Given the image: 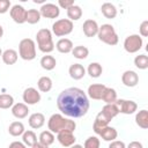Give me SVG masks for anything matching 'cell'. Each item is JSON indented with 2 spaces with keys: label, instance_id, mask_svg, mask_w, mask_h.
<instances>
[{
  "label": "cell",
  "instance_id": "1",
  "mask_svg": "<svg viewBox=\"0 0 148 148\" xmlns=\"http://www.w3.org/2000/svg\"><path fill=\"white\" fill-rule=\"evenodd\" d=\"M58 109L67 117L81 118L89 110V99L87 94L76 87L62 90L57 98Z\"/></svg>",
  "mask_w": 148,
  "mask_h": 148
},
{
  "label": "cell",
  "instance_id": "2",
  "mask_svg": "<svg viewBox=\"0 0 148 148\" xmlns=\"http://www.w3.org/2000/svg\"><path fill=\"white\" fill-rule=\"evenodd\" d=\"M47 127H49V131L52 132L53 134H58L62 131L74 132L75 128H76V123L72 119L65 118L60 113H53L49 118Z\"/></svg>",
  "mask_w": 148,
  "mask_h": 148
},
{
  "label": "cell",
  "instance_id": "3",
  "mask_svg": "<svg viewBox=\"0 0 148 148\" xmlns=\"http://www.w3.org/2000/svg\"><path fill=\"white\" fill-rule=\"evenodd\" d=\"M36 42H37V46L38 50L43 53H51L54 50V43H53V38H52V31L43 28L39 29L36 34Z\"/></svg>",
  "mask_w": 148,
  "mask_h": 148
},
{
  "label": "cell",
  "instance_id": "4",
  "mask_svg": "<svg viewBox=\"0 0 148 148\" xmlns=\"http://www.w3.org/2000/svg\"><path fill=\"white\" fill-rule=\"evenodd\" d=\"M97 37L101 42L108 44V45H117L118 42H119V37L113 28V25L109 24V23H105V24H102L99 28H98V32H97Z\"/></svg>",
  "mask_w": 148,
  "mask_h": 148
},
{
  "label": "cell",
  "instance_id": "5",
  "mask_svg": "<svg viewBox=\"0 0 148 148\" xmlns=\"http://www.w3.org/2000/svg\"><path fill=\"white\" fill-rule=\"evenodd\" d=\"M18 56L25 61L34 60L36 58V43L31 38H23L18 43Z\"/></svg>",
  "mask_w": 148,
  "mask_h": 148
},
{
  "label": "cell",
  "instance_id": "6",
  "mask_svg": "<svg viewBox=\"0 0 148 148\" xmlns=\"http://www.w3.org/2000/svg\"><path fill=\"white\" fill-rule=\"evenodd\" d=\"M73 28L74 24L72 21H69L68 18H60L52 24V34L57 37L67 36L73 31Z\"/></svg>",
  "mask_w": 148,
  "mask_h": 148
},
{
  "label": "cell",
  "instance_id": "7",
  "mask_svg": "<svg viewBox=\"0 0 148 148\" xmlns=\"http://www.w3.org/2000/svg\"><path fill=\"white\" fill-rule=\"evenodd\" d=\"M143 40L138 34L130 35L124 40V50L128 53H136L142 49Z\"/></svg>",
  "mask_w": 148,
  "mask_h": 148
},
{
  "label": "cell",
  "instance_id": "8",
  "mask_svg": "<svg viewBox=\"0 0 148 148\" xmlns=\"http://www.w3.org/2000/svg\"><path fill=\"white\" fill-rule=\"evenodd\" d=\"M114 104L118 106L119 113L124 114H133L138 110V104L132 99H123L119 98L114 102Z\"/></svg>",
  "mask_w": 148,
  "mask_h": 148
},
{
  "label": "cell",
  "instance_id": "9",
  "mask_svg": "<svg viewBox=\"0 0 148 148\" xmlns=\"http://www.w3.org/2000/svg\"><path fill=\"white\" fill-rule=\"evenodd\" d=\"M22 98H23L24 104H27V105H35V104L40 102V92L36 88L29 87V88L24 89V91L22 94Z\"/></svg>",
  "mask_w": 148,
  "mask_h": 148
},
{
  "label": "cell",
  "instance_id": "10",
  "mask_svg": "<svg viewBox=\"0 0 148 148\" xmlns=\"http://www.w3.org/2000/svg\"><path fill=\"white\" fill-rule=\"evenodd\" d=\"M39 13H40V16L45 18H57L60 14V8L56 3L45 2L44 5H42Z\"/></svg>",
  "mask_w": 148,
  "mask_h": 148
},
{
  "label": "cell",
  "instance_id": "11",
  "mask_svg": "<svg viewBox=\"0 0 148 148\" xmlns=\"http://www.w3.org/2000/svg\"><path fill=\"white\" fill-rule=\"evenodd\" d=\"M9 14L12 20L17 24L25 23V16H27V9L21 5H14L9 9Z\"/></svg>",
  "mask_w": 148,
  "mask_h": 148
},
{
  "label": "cell",
  "instance_id": "12",
  "mask_svg": "<svg viewBox=\"0 0 148 148\" xmlns=\"http://www.w3.org/2000/svg\"><path fill=\"white\" fill-rule=\"evenodd\" d=\"M121 82L125 87L133 88L139 83V75L135 71H131V69L125 71L121 74Z\"/></svg>",
  "mask_w": 148,
  "mask_h": 148
},
{
  "label": "cell",
  "instance_id": "13",
  "mask_svg": "<svg viewBox=\"0 0 148 148\" xmlns=\"http://www.w3.org/2000/svg\"><path fill=\"white\" fill-rule=\"evenodd\" d=\"M57 140L58 142L65 147V148H68L71 146H73L76 141V138L74 135V132H69V131H62L60 133L57 134Z\"/></svg>",
  "mask_w": 148,
  "mask_h": 148
},
{
  "label": "cell",
  "instance_id": "14",
  "mask_svg": "<svg viewBox=\"0 0 148 148\" xmlns=\"http://www.w3.org/2000/svg\"><path fill=\"white\" fill-rule=\"evenodd\" d=\"M105 88H106V86L103 83H92L88 87L87 96H89L90 98H92L95 101H99L102 98V95H103V91Z\"/></svg>",
  "mask_w": 148,
  "mask_h": 148
},
{
  "label": "cell",
  "instance_id": "15",
  "mask_svg": "<svg viewBox=\"0 0 148 148\" xmlns=\"http://www.w3.org/2000/svg\"><path fill=\"white\" fill-rule=\"evenodd\" d=\"M110 121H111V119H109L104 113H102V112L99 111V112L97 113L95 120H94V124H92V130H94V132L98 135L99 132H101L104 127H106Z\"/></svg>",
  "mask_w": 148,
  "mask_h": 148
},
{
  "label": "cell",
  "instance_id": "16",
  "mask_svg": "<svg viewBox=\"0 0 148 148\" xmlns=\"http://www.w3.org/2000/svg\"><path fill=\"white\" fill-rule=\"evenodd\" d=\"M98 28H99V25L97 24V22L95 20H91V18L86 20L83 22V25H82L83 34L87 37H95V36H97Z\"/></svg>",
  "mask_w": 148,
  "mask_h": 148
},
{
  "label": "cell",
  "instance_id": "17",
  "mask_svg": "<svg viewBox=\"0 0 148 148\" xmlns=\"http://www.w3.org/2000/svg\"><path fill=\"white\" fill-rule=\"evenodd\" d=\"M10 109H12V114L17 119H23L29 114V108L24 103H14V105Z\"/></svg>",
  "mask_w": 148,
  "mask_h": 148
},
{
  "label": "cell",
  "instance_id": "18",
  "mask_svg": "<svg viewBox=\"0 0 148 148\" xmlns=\"http://www.w3.org/2000/svg\"><path fill=\"white\" fill-rule=\"evenodd\" d=\"M28 123H29V126L31 128L38 130V128L44 126V124H45V116L43 113H40V112H35V113L29 116Z\"/></svg>",
  "mask_w": 148,
  "mask_h": 148
},
{
  "label": "cell",
  "instance_id": "19",
  "mask_svg": "<svg viewBox=\"0 0 148 148\" xmlns=\"http://www.w3.org/2000/svg\"><path fill=\"white\" fill-rule=\"evenodd\" d=\"M68 74L73 80H81L86 75V68L81 64H72L68 68Z\"/></svg>",
  "mask_w": 148,
  "mask_h": 148
},
{
  "label": "cell",
  "instance_id": "20",
  "mask_svg": "<svg viewBox=\"0 0 148 148\" xmlns=\"http://www.w3.org/2000/svg\"><path fill=\"white\" fill-rule=\"evenodd\" d=\"M56 49L58 50V52H60V53H69V52H72V50H73V47H74V45H73V42L71 40V39H68V38H60L57 43H56Z\"/></svg>",
  "mask_w": 148,
  "mask_h": 148
},
{
  "label": "cell",
  "instance_id": "21",
  "mask_svg": "<svg viewBox=\"0 0 148 148\" xmlns=\"http://www.w3.org/2000/svg\"><path fill=\"white\" fill-rule=\"evenodd\" d=\"M98 135H99L104 141L111 142V141H113V140L117 139V136H118V132H117V130H116L114 127L108 125L106 127H104V128L99 132Z\"/></svg>",
  "mask_w": 148,
  "mask_h": 148
},
{
  "label": "cell",
  "instance_id": "22",
  "mask_svg": "<svg viewBox=\"0 0 148 148\" xmlns=\"http://www.w3.org/2000/svg\"><path fill=\"white\" fill-rule=\"evenodd\" d=\"M1 58L6 65H14L18 59V53L13 49H7V50L2 51Z\"/></svg>",
  "mask_w": 148,
  "mask_h": 148
},
{
  "label": "cell",
  "instance_id": "23",
  "mask_svg": "<svg viewBox=\"0 0 148 148\" xmlns=\"http://www.w3.org/2000/svg\"><path fill=\"white\" fill-rule=\"evenodd\" d=\"M135 124L142 130H147L148 128V111L146 109H142V110L136 112V114H135Z\"/></svg>",
  "mask_w": 148,
  "mask_h": 148
},
{
  "label": "cell",
  "instance_id": "24",
  "mask_svg": "<svg viewBox=\"0 0 148 148\" xmlns=\"http://www.w3.org/2000/svg\"><path fill=\"white\" fill-rule=\"evenodd\" d=\"M101 12L106 18H110V20H112L117 16V8L111 2H104L101 6Z\"/></svg>",
  "mask_w": 148,
  "mask_h": 148
},
{
  "label": "cell",
  "instance_id": "25",
  "mask_svg": "<svg viewBox=\"0 0 148 148\" xmlns=\"http://www.w3.org/2000/svg\"><path fill=\"white\" fill-rule=\"evenodd\" d=\"M39 65L45 71H52L56 68V65H57V60L54 57L50 56V54H46V56H43L40 58V61H39Z\"/></svg>",
  "mask_w": 148,
  "mask_h": 148
},
{
  "label": "cell",
  "instance_id": "26",
  "mask_svg": "<svg viewBox=\"0 0 148 148\" xmlns=\"http://www.w3.org/2000/svg\"><path fill=\"white\" fill-rule=\"evenodd\" d=\"M86 72L89 74L90 77H94V79H97L102 75L103 73V67L99 62H90L88 65V68L86 69Z\"/></svg>",
  "mask_w": 148,
  "mask_h": 148
},
{
  "label": "cell",
  "instance_id": "27",
  "mask_svg": "<svg viewBox=\"0 0 148 148\" xmlns=\"http://www.w3.org/2000/svg\"><path fill=\"white\" fill-rule=\"evenodd\" d=\"M103 102H105V104H112L114 103L118 97H117V91L113 89V88H109L106 87L103 91V95H102V98H101Z\"/></svg>",
  "mask_w": 148,
  "mask_h": 148
},
{
  "label": "cell",
  "instance_id": "28",
  "mask_svg": "<svg viewBox=\"0 0 148 148\" xmlns=\"http://www.w3.org/2000/svg\"><path fill=\"white\" fill-rule=\"evenodd\" d=\"M24 125L22 121H13L8 126V133L12 136H20L24 133Z\"/></svg>",
  "mask_w": 148,
  "mask_h": 148
},
{
  "label": "cell",
  "instance_id": "29",
  "mask_svg": "<svg viewBox=\"0 0 148 148\" xmlns=\"http://www.w3.org/2000/svg\"><path fill=\"white\" fill-rule=\"evenodd\" d=\"M66 10H67V17L72 22L73 21H77V20H80L82 17V8L80 6H77V5H75V3L72 7H69L68 9H66Z\"/></svg>",
  "mask_w": 148,
  "mask_h": 148
},
{
  "label": "cell",
  "instance_id": "30",
  "mask_svg": "<svg viewBox=\"0 0 148 148\" xmlns=\"http://www.w3.org/2000/svg\"><path fill=\"white\" fill-rule=\"evenodd\" d=\"M52 84H53L52 83V80L49 76H42L37 81L38 90L42 91V92H49L52 89Z\"/></svg>",
  "mask_w": 148,
  "mask_h": 148
},
{
  "label": "cell",
  "instance_id": "31",
  "mask_svg": "<svg viewBox=\"0 0 148 148\" xmlns=\"http://www.w3.org/2000/svg\"><path fill=\"white\" fill-rule=\"evenodd\" d=\"M101 112L102 113H104L109 119H113L116 116H118L119 114V110H118V106L114 104V103H112V104H105L103 108H102V110H101Z\"/></svg>",
  "mask_w": 148,
  "mask_h": 148
},
{
  "label": "cell",
  "instance_id": "32",
  "mask_svg": "<svg viewBox=\"0 0 148 148\" xmlns=\"http://www.w3.org/2000/svg\"><path fill=\"white\" fill-rule=\"evenodd\" d=\"M72 54L74 56V58H76L79 60H83V59H87L88 58L89 50H88V47H86L83 45H77V46H74L73 47Z\"/></svg>",
  "mask_w": 148,
  "mask_h": 148
},
{
  "label": "cell",
  "instance_id": "33",
  "mask_svg": "<svg viewBox=\"0 0 148 148\" xmlns=\"http://www.w3.org/2000/svg\"><path fill=\"white\" fill-rule=\"evenodd\" d=\"M56 140V136L52 132L50 131H43L40 134H39V138H38V142H40L42 145L44 146H51Z\"/></svg>",
  "mask_w": 148,
  "mask_h": 148
},
{
  "label": "cell",
  "instance_id": "34",
  "mask_svg": "<svg viewBox=\"0 0 148 148\" xmlns=\"http://www.w3.org/2000/svg\"><path fill=\"white\" fill-rule=\"evenodd\" d=\"M40 13L38 9L31 8L27 10V16H25V22H28L29 24H36L40 21Z\"/></svg>",
  "mask_w": 148,
  "mask_h": 148
},
{
  "label": "cell",
  "instance_id": "35",
  "mask_svg": "<svg viewBox=\"0 0 148 148\" xmlns=\"http://www.w3.org/2000/svg\"><path fill=\"white\" fill-rule=\"evenodd\" d=\"M22 142L28 147H32L37 142V135L34 131H24L22 134Z\"/></svg>",
  "mask_w": 148,
  "mask_h": 148
},
{
  "label": "cell",
  "instance_id": "36",
  "mask_svg": "<svg viewBox=\"0 0 148 148\" xmlns=\"http://www.w3.org/2000/svg\"><path fill=\"white\" fill-rule=\"evenodd\" d=\"M14 105V97L9 94H1L0 95V109H9Z\"/></svg>",
  "mask_w": 148,
  "mask_h": 148
},
{
  "label": "cell",
  "instance_id": "37",
  "mask_svg": "<svg viewBox=\"0 0 148 148\" xmlns=\"http://www.w3.org/2000/svg\"><path fill=\"white\" fill-rule=\"evenodd\" d=\"M134 65L139 69H147L148 68V57L146 54H139L134 58Z\"/></svg>",
  "mask_w": 148,
  "mask_h": 148
},
{
  "label": "cell",
  "instance_id": "38",
  "mask_svg": "<svg viewBox=\"0 0 148 148\" xmlns=\"http://www.w3.org/2000/svg\"><path fill=\"white\" fill-rule=\"evenodd\" d=\"M101 147V141L96 135H91L88 139H86L83 143V148H99Z\"/></svg>",
  "mask_w": 148,
  "mask_h": 148
},
{
  "label": "cell",
  "instance_id": "39",
  "mask_svg": "<svg viewBox=\"0 0 148 148\" xmlns=\"http://www.w3.org/2000/svg\"><path fill=\"white\" fill-rule=\"evenodd\" d=\"M139 36L140 37H147L148 36V21L147 20H145V21H142V23L140 24V27H139Z\"/></svg>",
  "mask_w": 148,
  "mask_h": 148
},
{
  "label": "cell",
  "instance_id": "40",
  "mask_svg": "<svg viewBox=\"0 0 148 148\" xmlns=\"http://www.w3.org/2000/svg\"><path fill=\"white\" fill-rule=\"evenodd\" d=\"M10 8V1L9 0H0V14H5Z\"/></svg>",
  "mask_w": 148,
  "mask_h": 148
},
{
  "label": "cell",
  "instance_id": "41",
  "mask_svg": "<svg viewBox=\"0 0 148 148\" xmlns=\"http://www.w3.org/2000/svg\"><path fill=\"white\" fill-rule=\"evenodd\" d=\"M73 5H74L73 0H59L58 1V7L59 8H64V9H68Z\"/></svg>",
  "mask_w": 148,
  "mask_h": 148
},
{
  "label": "cell",
  "instance_id": "42",
  "mask_svg": "<svg viewBox=\"0 0 148 148\" xmlns=\"http://www.w3.org/2000/svg\"><path fill=\"white\" fill-rule=\"evenodd\" d=\"M108 148H126V145L121 140H113V141H111L109 143Z\"/></svg>",
  "mask_w": 148,
  "mask_h": 148
},
{
  "label": "cell",
  "instance_id": "43",
  "mask_svg": "<svg viewBox=\"0 0 148 148\" xmlns=\"http://www.w3.org/2000/svg\"><path fill=\"white\" fill-rule=\"evenodd\" d=\"M8 148H27V146L21 141H13L9 143Z\"/></svg>",
  "mask_w": 148,
  "mask_h": 148
},
{
  "label": "cell",
  "instance_id": "44",
  "mask_svg": "<svg viewBox=\"0 0 148 148\" xmlns=\"http://www.w3.org/2000/svg\"><path fill=\"white\" fill-rule=\"evenodd\" d=\"M126 148H143V145L139 141H131Z\"/></svg>",
  "mask_w": 148,
  "mask_h": 148
},
{
  "label": "cell",
  "instance_id": "45",
  "mask_svg": "<svg viewBox=\"0 0 148 148\" xmlns=\"http://www.w3.org/2000/svg\"><path fill=\"white\" fill-rule=\"evenodd\" d=\"M31 148H49V147H47V146H44V145H42L40 142H38V141H37V142H36Z\"/></svg>",
  "mask_w": 148,
  "mask_h": 148
},
{
  "label": "cell",
  "instance_id": "46",
  "mask_svg": "<svg viewBox=\"0 0 148 148\" xmlns=\"http://www.w3.org/2000/svg\"><path fill=\"white\" fill-rule=\"evenodd\" d=\"M68 148H83V146H81V145H77V143H74L73 146H71V147H68Z\"/></svg>",
  "mask_w": 148,
  "mask_h": 148
},
{
  "label": "cell",
  "instance_id": "47",
  "mask_svg": "<svg viewBox=\"0 0 148 148\" xmlns=\"http://www.w3.org/2000/svg\"><path fill=\"white\" fill-rule=\"evenodd\" d=\"M2 36H3V28H2V25L0 24V39L2 38Z\"/></svg>",
  "mask_w": 148,
  "mask_h": 148
},
{
  "label": "cell",
  "instance_id": "48",
  "mask_svg": "<svg viewBox=\"0 0 148 148\" xmlns=\"http://www.w3.org/2000/svg\"><path fill=\"white\" fill-rule=\"evenodd\" d=\"M1 56H2V50L0 49V57H1Z\"/></svg>",
  "mask_w": 148,
  "mask_h": 148
}]
</instances>
